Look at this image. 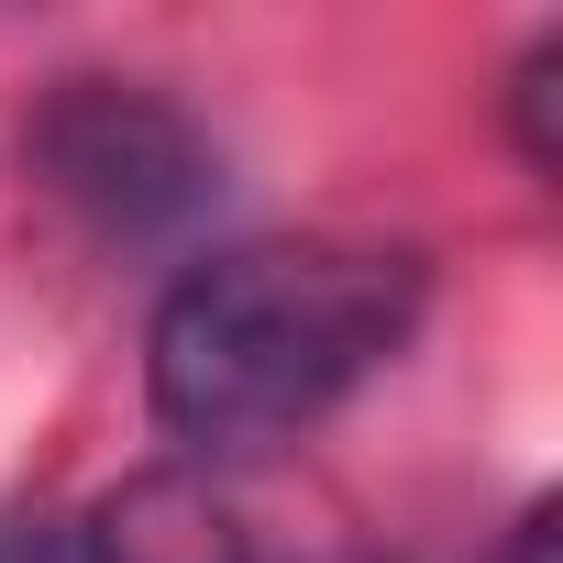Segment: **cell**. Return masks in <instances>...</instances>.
Returning <instances> with one entry per match:
<instances>
[{
	"label": "cell",
	"instance_id": "obj_5",
	"mask_svg": "<svg viewBox=\"0 0 563 563\" xmlns=\"http://www.w3.org/2000/svg\"><path fill=\"white\" fill-rule=\"evenodd\" d=\"M0 563H78L67 519H0Z\"/></svg>",
	"mask_w": 563,
	"mask_h": 563
},
{
	"label": "cell",
	"instance_id": "obj_4",
	"mask_svg": "<svg viewBox=\"0 0 563 563\" xmlns=\"http://www.w3.org/2000/svg\"><path fill=\"white\" fill-rule=\"evenodd\" d=\"M508 133L530 177H563V23L530 34V56L508 67Z\"/></svg>",
	"mask_w": 563,
	"mask_h": 563
},
{
	"label": "cell",
	"instance_id": "obj_1",
	"mask_svg": "<svg viewBox=\"0 0 563 563\" xmlns=\"http://www.w3.org/2000/svg\"><path fill=\"white\" fill-rule=\"evenodd\" d=\"M431 265L409 243H232L144 321V398L188 453H265L409 354Z\"/></svg>",
	"mask_w": 563,
	"mask_h": 563
},
{
	"label": "cell",
	"instance_id": "obj_2",
	"mask_svg": "<svg viewBox=\"0 0 563 563\" xmlns=\"http://www.w3.org/2000/svg\"><path fill=\"white\" fill-rule=\"evenodd\" d=\"M23 166L100 243H177L221 210V133L155 78H56L23 111Z\"/></svg>",
	"mask_w": 563,
	"mask_h": 563
},
{
	"label": "cell",
	"instance_id": "obj_3",
	"mask_svg": "<svg viewBox=\"0 0 563 563\" xmlns=\"http://www.w3.org/2000/svg\"><path fill=\"white\" fill-rule=\"evenodd\" d=\"M78 563H265V552L243 541V519L210 475L155 464L78 519Z\"/></svg>",
	"mask_w": 563,
	"mask_h": 563
}]
</instances>
